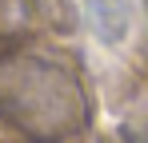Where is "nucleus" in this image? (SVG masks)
Here are the masks:
<instances>
[{
  "mask_svg": "<svg viewBox=\"0 0 148 143\" xmlns=\"http://www.w3.org/2000/svg\"><path fill=\"white\" fill-rule=\"evenodd\" d=\"M88 20L104 44H120L132 24V0H84Z\"/></svg>",
  "mask_w": 148,
  "mask_h": 143,
  "instance_id": "f03ea898",
  "label": "nucleus"
},
{
  "mask_svg": "<svg viewBox=\"0 0 148 143\" xmlns=\"http://www.w3.org/2000/svg\"><path fill=\"white\" fill-rule=\"evenodd\" d=\"M144 4H148V0H144Z\"/></svg>",
  "mask_w": 148,
  "mask_h": 143,
  "instance_id": "7ed1b4c3",
  "label": "nucleus"
},
{
  "mask_svg": "<svg viewBox=\"0 0 148 143\" xmlns=\"http://www.w3.org/2000/svg\"><path fill=\"white\" fill-rule=\"evenodd\" d=\"M0 111L24 131H68L80 127L84 103L80 88L52 64L0 68Z\"/></svg>",
  "mask_w": 148,
  "mask_h": 143,
  "instance_id": "f257e3e1",
  "label": "nucleus"
}]
</instances>
